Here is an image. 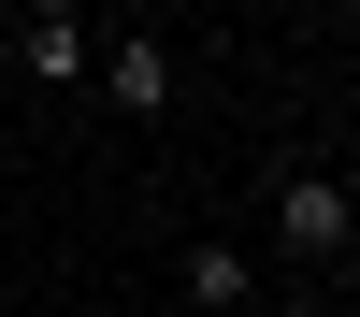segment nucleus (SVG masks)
<instances>
[{"mask_svg": "<svg viewBox=\"0 0 360 317\" xmlns=\"http://www.w3.org/2000/svg\"><path fill=\"white\" fill-rule=\"evenodd\" d=\"M274 245H288V259H346V245H360L346 173H288V188H274Z\"/></svg>", "mask_w": 360, "mask_h": 317, "instance_id": "1", "label": "nucleus"}, {"mask_svg": "<svg viewBox=\"0 0 360 317\" xmlns=\"http://www.w3.org/2000/svg\"><path fill=\"white\" fill-rule=\"evenodd\" d=\"M101 101L115 115H173V58L159 44H101Z\"/></svg>", "mask_w": 360, "mask_h": 317, "instance_id": "2", "label": "nucleus"}, {"mask_svg": "<svg viewBox=\"0 0 360 317\" xmlns=\"http://www.w3.org/2000/svg\"><path fill=\"white\" fill-rule=\"evenodd\" d=\"M29 72H44V86H86V72H101L86 15H29Z\"/></svg>", "mask_w": 360, "mask_h": 317, "instance_id": "3", "label": "nucleus"}, {"mask_svg": "<svg viewBox=\"0 0 360 317\" xmlns=\"http://www.w3.org/2000/svg\"><path fill=\"white\" fill-rule=\"evenodd\" d=\"M173 288H188L202 317H231V303H245V245H188V259H173Z\"/></svg>", "mask_w": 360, "mask_h": 317, "instance_id": "4", "label": "nucleus"}, {"mask_svg": "<svg viewBox=\"0 0 360 317\" xmlns=\"http://www.w3.org/2000/svg\"><path fill=\"white\" fill-rule=\"evenodd\" d=\"M15 15H72V0H15Z\"/></svg>", "mask_w": 360, "mask_h": 317, "instance_id": "5", "label": "nucleus"}, {"mask_svg": "<svg viewBox=\"0 0 360 317\" xmlns=\"http://www.w3.org/2000/svg\"><path fill=\"white\" fill-rule=\"evenodd\" d=\"M346 202H360V159H346Z\"/></svg>", "mask_w": 360, "mask_h": 317, "instance_id": "6", "label": "nucleus"}, {"mask_svg": "<svg viewBox=\"0 0 360 317\" xmlns=\"http://www.w3.org/2000/svg\"><path fill=\"white\" fill-rule=\"evenodd\" d=\"M0 29H15V0H0Z\"/></svg>", "mask_w": 360, "mask_h": 317, "instance_id": "7", "label": "nucleus"}]
</instances>
